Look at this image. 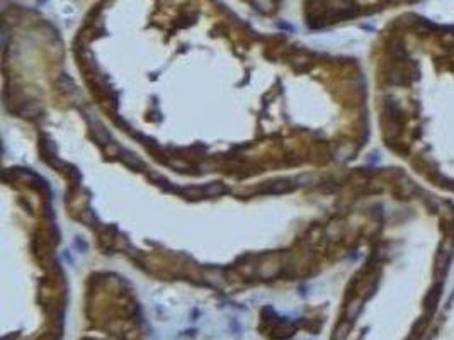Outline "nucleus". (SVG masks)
<instances>
[{
	"label": "nucleus",
	"instance_id": "obj_1",
	"mask_svg": "<svg viewBox=\"0 0 454 340\" xmlns=\"http://www.w3.org/2000/svg\"><path fill=\"white\" fill-rule=\"evenodd\" d=\"M384 109L397 152L430 187L454 194V31L424 26L400 48Z\"/></svg>",
	"mask_w": 454,
	"mask_h": 340
}]
</instances>
